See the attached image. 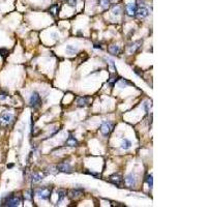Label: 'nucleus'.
<instances>
[{"mask_svg":"<svg viewBox=\"0 0 207 207\" xmlns=\"http://www.w3.org/2000/svg\"><path fill=\"white\" fill-rule=\"evenodd\" d=\"M57 194H58V201L57 202H61L62 200L65 198V196H66V192H65L64 190H58Z\"/></svg>","mask_w":207,"mask_h":207,"instance_id":"nucleus-20","label":"nucleus"},{"mask_svg":"<svg viewBox=\"0 0 207 207\" xmlns=\"http://www.w3.org/2000/svg\"><path fill=\"white\" fill-rule=\"evenodd\" d=\"M81 195H82V191L81 190H71L69 193V199H76V198L80 197Z\"/></svg>","mask_w":207,"mask_h":207,"instance_id":"nucleus-14","label":"nucleus"},{"mask_svg":"<svg viewBox=\"0 0 207 207\" xmlns=\"http://www.w3.org/2000/svg\"><path fill=\"white\" fill-rule=\"evenodd\" d=\"M77 51H78V49L75 48L74 46H71V45H69V46L66 47V52H67L69 54H75Z\"/></svg>","mask_w":207,"mask_h":207,"instance_id":"nucleus-24","label":"nucleus"},{"mask_svg":"<svg viewBox=\"0 0 207 207\" xmlns=\"http://www.w3.org/2000/svg\"><path fill=\"white\" fill-rule=\"evenodd\" d=\"M66 2L69 6H71V7H75L76 4H77V0H66Z\"/></svg>","mask_w":207,"mask_h":207,"instance_id":"nucleus-26","label":"nucleus"},{"mask_svg":"<svg viewBox=\"0 0 207 207\" xmlns=\"http://www.w3.org/2000/svg\"><path fill=\"white\" fill-rule=\"evenodd\" d=\"M13 121V115L8 112H4L0 115V123L3 125H10Z\"/></svg>","mask_w":207,"mask_h":207,"instance_id":"nucleus-5","label":"nucleus"},{"mask_svg":"<svg viewBox=\"0 0 207 207\" xmlns=\"http://www.w3.org/2000/svg\"><path fill=\"white\" fill-rule=\"evenodd\" d=\"M111 1H118V0H111Z\"/></svg>","mask_w":207,"mask_h":207,"instance_id":"nucleus-30","label":"nucleus"},{"mask_svg":"<svg viewBox=\"0 0 207 207\" xmlns=\"http://www.w3.org/2000/svg\"><path fill=\"white\" fill-rule=\"evenodd\" d=\"M98 3L103 8H108L110 6V0H98Z\"/></svg>","mask_w":207,"mask_h":207,"instance_id":"nucleus-22","label":"nucleus"},{"mask_svg":"<svg viewBox=\"0 0 207 207\" xmlns=\"http://www.w3.org/2000/svg\"><path fill=\"white\" fill-rule=\"evenodd\" d=\"M113 129H114V125L112 124L111 122H109V121H104L102 123V125H101V132H102V134L106 137L109 136V135L111 134Z\"/></svg>","mask_w":207,"mask_h":207,"instance_id":"nucleus-4","label":"nucleus"},{"mask_svg":"<svg viewBox=\"0 0 207 207\" xmlns=\"http://www.w3.org/2000/svg\"><path fill=\"white\" fill-rule=\"evenodd\" d=\"M108 51H109L111 54H113V55H118V54L121 52V49L119 48L118 46H116V45H112V46L109 47Z\"/></svg>","mask_w":207,"mask_h":207,"instance_id":"nucleus-16","label":"nucleus"},{"mask_svg":"<svg viewBox=\"0 0 207 207\" xmlns=\"http://www.w3.org/2000/svg\"><path fill=\"white\" fill-rule=\"evenodd\" d=\"M29 104H30L31 107L34 108V109L39 108V106L42 105V100H40V96L37 92L34 91L32 94H31L30 100H29Z\"/></svg>","mask_w":207,"mask_h":207,"instance_id":"nucleus-3","label":"nucleus"},{"mask_svg":"<svg viewBox=\"0 0 207 207\" xmlns=\"http://www.w3.org/2000/svg\"><path fill=\"white\" fill-rule=\"evenodd\" d=\"M56 169H57V171H59V172H64V173H71V165H69V164H67V163L58 164Z\"/></svg>","mask_w":207,"mask_h":207,"instance_id":"nucleus-9","label":"nucleus"},{"mask_svg":"<svg viewBox=\"0 0 207 207\" xmlns=\"http://www.w3.org/2000/svg\"><path fill=\"white\" fill-rule=\"evenodd\" d=\"M124 182L127 186L132 188V186H135V184H136V178H135V176L133 174H129L125 176Z\"/></svg>","mask_w":207,"mask_h":207,"instance_id":"nucleus-11","label":"nucleus"},{"mask_svg":"<svg viewBox=\"0 0 207 207\" xmlns=\"http://www.w3.org/2000/svg\"><path fill=\"white\" fill-rule=\"evenodd\" d=\"M109 180H110L111 183L115 184V185L118 186V188H121V185H122V183H123L122 176H121V175H119V174L111 175V176H110V178H109Z\"/></svg>","mask_w":207,"mask_h":207,"instance_id":"nucleus-7","label":"nucleus"},{"mask_svg":"<svg viewBox=\"0 0 207 207\" xmlns=\"http://www.w3.org/2000/svg\"><path fill=\"white\" fill-rule=\"evenodd\" d=\"M22 199L20 196H16V195H8L6 197H4L3 199L0 202V205L1 206H7V207H15V206H19L20 203H21Z\"/></svg>","mask_w":207,"mask_h":207,"instance_id":"nucleus-1","label":"nucleus"},{"mask_svg":"<svg viewBox=\"0 0 207 207\" xmlns=\"http://www.w3.org/2000/svg\"><path fill=\"white\" fill-rule=\"evenodd\" d=\"M58 12H59V5H58V4H55V5L51 6L50 10H49V13H50L53 17H56Z\"/></svg>","mask_w":207,"mask_h":207,"instance_id":"nucleus-17","label":"nucleus"},{"mask_svg":"<svg viewBox=\"0 0 207 207\" xmlns=\"http://www.w3.org/2000/svg\"><path fill=\"white\" fill-rule=\"evenodd\" d=\"M130 146H132V142H130V140H127V139H124V140L122 141V143H121V148L124 150L130 149Z\"/></svg>","mask_w":207,"mask_h":207,"instance_id":"nucleus-19","label":"nucleus"},{"mask_svg":"<svg viewBox=\"0 0 207 207\" xmlns=\"http://www.w3.org/2000/svg\"><path fill=\"white\" fill-rule=\"evenodd\" d=\"M65 145H66V146H69V147H75V146L78 145L77 139H76L74 136H71V135H69V139H67L66 142H65Z\"/></svg>","mask_w":207,"mask_h":207,"instance_id":"nucleus-12","label":"nucleus"},{"mask_svg":"<svg viewBox=\"0 0 207 207\" xmlns=\"http://www.w3.org/2000/svg\"><path fill=\"white\" fill-rule=\"evenodd\" d=\"M121 12H122V7L120 5H118V4H115L113 6V8H112V13H113L114 16H119Z\"/></svg>","mask_w":207,"mask_h":207,"instance_id":"nucleus-18","label":"nucleus"},{"mask_svg":"<svg viewBox=\"0 0 207 207\" xmlns=\"http://www.w3.org/2000/svg\"><path fill=\"white\" fill-rule=\"evenodd\" d=\"M94 48H95V49H101V50H103L102 44H94Z\"/></svg>","mask_w":207,"mask_h":207,"instance_id":"nucleus-29","label":"nucleus"},{"mask_svg":"<svg viewBox=\"0 0 207 207\" xmlns=\"http://www.w3.org/2000/svg\"><path fill=\"white\" fill-rule=\"evenodd\" d=\"M7 54H8V51L6 50V49H0V55H1L3 58H5Z\"/></svg>","mask_w":207,"mask_h":207,"instance_id":"nucleus-27","label":"nucleus"},{"mask_svg":"<svg viewBox=\"0 0 207 207\" xmlns=\"http://www.w3.org/2000/svg\"><path fill=\"white\" fill-rule=\"evenodd\" d=\"M137 10H138V5L136 3H129L125 5V12L130 17H135L137 15Z\"/></svg>","mask_w":207,"mask_h":207,"instance_id":"nucleus-6","label":"nucleus"},{"mask_svg":"<svg viewBox=\"0 0 207 207\" xmlns=\"http://www.w3.org/2000/svg\"><path fill=\"white\" fill-rule=\"evenodd\" d=\"M146 182H147V184L149 185V188H152V186H153V178H152V174L148 175V176L146 177Z\"/></svg>","mask_w":207,"mask_h":207,"instance_id":"nucleus-23","label":"nucleus"},{"mask_svg":"<svg viewBox=\"0 0 207 207\" xmlns=\"http://www.w3.org/2000/svg\"><path fill=\"white\" fill-rule=\"evenodd\" d=\"M32 191H27V192L25 193V199L27 200H32Z\"/></svg>","mask_w":207,"mask_h":207,"instance_id":"nucleus-25","label":"nucleus"},{"mask_svg":"<svg viewBox=\"0 0 207 207\" xmlns=\"http://www.w3.org/2000/svg\"><path fill=\"white\" fill-rule=\"evenodd\" d=\"M91 102L90 96H82V98H79L77 101V106L80 108H84L86 106H88Z\"/></svg>","mask_w":207,"mask_h":207,"instance_id":"nucleus-8","label":"nucleus"},{"mask_svg":"<svg viewBox=\"0 0 207 207\" xmlns=\"http://www.w3.org/2000/svg\"><path fill=\"white\" fill-rule=\"evenodd\" d=\"M141 45H142V40H137V42H134L133 44H130L129 46V53L135 54L141 48Z\"/></svg>","mask_w":207,"mask_h":207,"instance_id":"nucleus-10","label":"nucleus"},{"mask_svg":"<svg viewBox=\"0 0 207 207\" xmlns=\"http://www.w3.org/2000/svg\"><path fill=\"white\" fill-rule=\"evenodd\" d=\"M42 178H44V175H42V173H34V174L32 175L31 181H32V183H37V182L42 181Z\"/></svg>","mask_w":207,"mask_h":207,"instance_id":"nucleus-15","label":"nucleus"},{"mask_svg":"<svg viewBox=\"0 0 207 207\" xmlns=\"http://www.w3.org/2000/svg\"><path fill=\"white\" fill-rule=\"evenodd\" d=\"M149 15V10H147L146 7H140L138 8V10H137V15L139 18H146L147 16Z\"/></svg>","mask_w":207,"mask_h":207,"instance_id":"nucleus-13","label":"nucleus"},{"mask_svg":"<svg viewBox=\"0 0 207 207\" xmlns=\"http://www.w3.org/2000/svg\"><path fill=\"white\" fill-rule=\"evenodd\" d=\"M51 193H52V188H48V186H44V188H39L35 191V194L39 198L42 200H48L51 196Z\"/></svg>","mask_w":207,"mask_h":207,"instance_id":"nucleus-2","label":"nucleus"},{"mask_svg":"<svg viewBox=\"0 0 207 207\" xmlns=\"http://www.w3.org/2000/svg\"><path fill=\"white\" fill-rule=\"evenodd\" d=\"M117 78L118 77H117L116 74H111V75H110V79L108 82H109V84L111 85V86H114V84H115L116 81H117Z\"/></svg>","mask_w":207,"mask_h":207,"instance_id":"nucleus-21","label":"nucleus"},{"mask_svg":"<svg viewBox=\"0 0 207 207\" xmlns=\"http://www.w3.org/2000/svg\"><path fill=\"white\" fill-rule=\"evenodd\" d=\"M7 98V93L6 92H0V101H4Z\"/></svg>","mask_w":207,"mask_h":207,"instance_id":"nucleus-28","label":"nucleus"}]
</instances>
